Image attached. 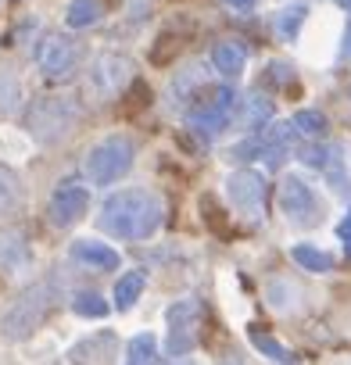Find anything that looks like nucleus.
I'll return each instance as SVG.
<instances>
[{
  "label": "nucleus",
  "instance_id": "f257e3e1",
  "mask_svg": "<svg viewBox=\"0 0 351 365\" xmlns=\"http://www.w3.org/2000/svg\"><path fill=\"white\" fill-rule=\"evenodd\" d=\"M161 226V197L154 190H118L104 201V212H101V230L118 237V240H147L154 237Z\"/></svg>",
  "mask_w": 351,
  "mask_h": 365
},
{
  "label": "nucleus",
  "instance_id": "f03ea898",
  "mask_svg": "<svg viewBox=\"0 0 351 365\" xmlns=\"http://www.w3.org/2000/svg\"><path fill=\"white\" fill-rule=\"evenodd\" d=\"M83 118V108L76 97H36L26 111V133L40 143L65 140Z\"/></svg>",
  "mask_w": 351,
  "mask_h": 365
},
{
  "label": "nucleus",
  "instance_id": "7ed1b4c3",
  "mask_svg": "<svg viewBox=\"0 0 351 365\" xmlns=\"http://www.w3.org/2000/svg\"><path fill=\"white\" fill-rule=\"evenodd\" d=\"M51 308H54V287L51 283H36L22 297L11 301V308L4 312V319H0V333H4V340H26V336H33L44 326Z\"/></svg>",
  "mask_w": 351,
  "mask_h": 365
},
{
  "label": "nucleus",
  "instance_id": "20e7f679",
  "mask_svg": "<svg viewBox=\"0 0 351 365\" xmlns=\"http://www.w3.org/2000/svg\"><path fill=\"white\" fill-rule=\"evenodd\" d=\"M133 158H136L133 140L126 133H115V136H104L101 143L90 147L83 168H86V179L93 187H111V182H118L133 168Z\"/></svg>",
  "mask_w": 351,
  "mask_h": 365
},
{
  "label": "nucleus",
  "instance_id": "39448f33",
  "mask_svg": "<svg viewBox=\"0 0 351 365\" xmlns=\"http://www.w3.org/2000/svg\"><path fill=\"white\" fill-rule=\"evenodd\" d=\"M233 111H237V93L230 86H201L187 104V122L201 136H219L233 122Z\"/></svg>",
  "mask_w": 351,
  "mask_h": 365
},
{
  "label": "nucleus",
  "instance_id": "423d86ee",
  "mask_svg": "<svg viewBox=\"0 0 351 365\" xmlns=\"http://www.w3.org/2000/svg\"><path fill=\"white\" fill-rule=\"evenodd\" d=\"M168 322V336H165V351L176 354H190L201 344V329H205V304L198 297H183L176 301L165 315Z\"/></svg>",
  "mask_w": 351,
  "mask_h": 365
},
{
  "label": "nucleus",
  "instance_id": "0eeeda50",
  "mask_svg": "<svg viewBox=\"0 0 351 365\" xmlns=\"http://www.w3.org/2000/svg\"><path fill=\"white\" fill-rule=\"evenodd\" d=\"M133 79V61L118 51H104L90 61V90L97 101H122L126 86Z\"/></svg>",
  "mask_w": 351,
  "mask_h": 365
},
{
  "label": "nucleus",
  "instance_id": "6e6552de",
  "mask_svg": "<svg viewBox=\"0 0 351 365\" xmlns=\"http://www.w3.org/2000/svg\"><path fill=\"white\" fill-rule=\"evenodd\" d=\"M83 61V47L72 36H44L36 47V65L47 79H72Z\"/></svg>",
  "mask_w": 351,
  "mask_h": 365
},
{
  "label": "nucleus",
  "instance_id": "1a4fd4ad",
  "mask_svg": "<svg viewBox=\"0 0 351 365\" xmlns=\"http://www.w3.org/2000/svg\"><path fill=\"white\" fill-rule=\"evenodd\" d=\"M280 208H283V215L294 226H315L322 219V208H319L312 187L305 179H297V175H287L280 182Z\"/></svg>",
  "mask_w": 351,
  "mask_h": 365
},
{
  "label": "nucleus",
  "instance_id": "9d476101",
  "mask_svg": "<svg viewBox=\"0 0 351 365\" xmlns=\"http://www.w3.org/2000/svg\"><path fill=\"white\" fill-rule=\"evenodd\" d=\"M226 194H230L233 208L251 215V219H258L265 212V179L251 168H240L226 179Z\"/></svg>",
  "mask_w": 351,
  "mask_h": 365
},
{
  "label": "nucleus",
  "instance_id": "9b49d317",
  "mask_svg": "<svg viewBox=\"0 0 351 365\" xmlns=\"http://www.w3.org/2000/svg\"><path fill=\"white\" fill-rule=\"evenodd\" d=\"M47 212H51V222H54V226L68 230V226H76L79 219H86V212H90V190L79 187V182H61V187L51 194Z\"/></svg>",
  "mask_w": 351,
  "mask_h": 365
},
{
  "label": "nucleus",
  "instance_id": "f8f14e48",
  "mask_svg": "<svg viewBox=\"0 0 351 365\" xmlns=\"http://www.w3.org/2000/svg\"><path fill=\"white\" fill-rule=\"evenodd\" d=\"M33 251L26 240V230L19 226H0V272H22L29 265Z\"/></svg>",
  "mask_w": 351,
  "mask_h": 365
},
{
  "label": "nucleus",
  "instance_id": "ddd939ff",
  "mask_svg": "<svg viewBox=\"0 0 351 365\" xmlns=\"http://www.w3.org/2000/svg\"><path fill=\"white\" fill-rule=\"evenodd\" d=\"M233 122H237L240 129H262V125H269V122H273V101L262 97V93L240 97V104H237V111H233Z\"/></svg>",
  "mask_w": 351,
  "mask_h": 365
},
{
  "label": "nucleus",
  "instance_id": "4468645a",
  "mask_svg": "<svg viewBox=\"0 0 351 365\" xmlns=\"http://www.w3.org/2000/svg\"><path fill=\"white\" fill-rule=\"evenodd\" d=\"M72 258L83 262V265H90V269H97V272L118 269V251L108 247V244H101V240H76L72 244Z\"/></svg>",
  "mask_w": 351,
  "mask_h": 365
},
{
  "label": "nucleus",
  "instance_id": "2eb2a0df",
  "mask_svg": "<svg viewBox=\"0 0 351 365\" xmlns=\"http://www.w3.org/2000/svg\"><path fill=\"white\" fill-rule=\"evenodd\" d=\"M244 61H248V54H244V47L233 43V40H223V43H215V51H212V65H215V72L226 76V79H237V76L244 72Z\"/></svg>",
  "mask_w": 351,
  "mask_h": 365
},
{
  "label": "nucleus",
  "instance_id": "dca6fc26",
  "mask_svg": "<svg viewBox=\"0 0 351 365\" xmlns=\"http://www.w3.org/2000/svg\"><path fill=\"white\" fill-rule=\"evenodd\" d=\"M104 15L101 0H72V4L65 8V26L68 29H86V26H97Z\"/></svg>",
  "mask_w": 351,
  "mask_h": 365
},
{
  "label": "nucleus",
  "instance_id": "f3484780",
  "mask_svg": "<svg viewBox=\"0 0 351 365\" xmlns=\"http://www.w3.org/2000/svg\"><path fill=\"white\" fill-rule=\"evenodd\" d=\"M140 294H143V272H126V276H118V283H115V308H118V312H129V308L140 301Z\"/></svg>",
  "mask_w": 351,
  "mask_h": 365
},
{
  "label": "nucleus",
  "instance_id": "a211bd4d",
  "mask_svg": "<svg viewBox=\"0 0 351 365\" xmlns=\"http://www.w3.org/2000/svg\"><path fill=\"white\" fill-rule=\"evenodd\" d=\"M158 361V340L151 333H136L126 347V365H154Z\"/></svg>",
  "mask_w": 351,
  "mask_h": 365
},
{
  "label": "nucleus",
  "instance_id": "6ab92c4d",
  "mask_svg": "<svg viewBox=\"0 0 351 365\" xmlns=\"http://www.w3.org/2000/svg\"><path fill=\"white\" fill-rule=\"evenodd\" d=\"M248 336H251V344H255L265 358H273V361H280V365H297V361H294V354H290L276 336H269V333H262V329H255V326L248 329Z\"/></svg>",
  "mask_w": 351,
  "mask_h": 365
},
{
  "label": "nucleus",
  "instance_id": "aec40b11",
  "mask_svg": "<svg viewBox=\"0 0 351 365\" xmlns=\"http://www.w3.org/2000/svg\"><path fill=\"white\" fill-rule=\"evenodd\" d=\"M290 258H294L301 269H308V272H330V269H333V258H330L326 251L312 247V244H297V247L290 251Z\"/></svg>",
  "mask_w": 351,
  "mask_h": 365
},
{
  "label": "nucleus",
  "instance_id": "412c9836",
  "mask_svg": "<svg viewBox=\"0 0 351 365\" xmlns=\"http://www.w3.org/2000/svg\"><path fill=\"white\" fill-rule=\"evenodd\" d=\"M19 201H22V182H19V175H15L8 165H0V215L11 212Z\"/></svg>",
  "mask_w": 351,
  "mask_h": 365
},
{
  "label": "nucleus",
  "instance_id": "4be33fe9",
  "mask_svg": "<svg viewBox=\"0 0 351 365\" xmlns=\"http://www.w3.org/2000/svg\"><path fill=\"white\" fill-rule=\"evenodd\" d=\"M72 312L83 315V319H104L108 315V301L97 294V290H79L72 297Z\"/></svg>",
  "mask_w": 351,
  "mask_h": 365
},
{
  "label": "nucleus",
  "instance_id": "5701e85b",
  "mask_svg": "<svg viewBox=\"0 0 351 365\" xmlns=\"http://www.w3.org/2000/svg\"><path fill=\"white\" fill-rule=\"evenodd\" d=\"M294 129H297L301 136H322V133H326V115L305 108V111L294 115Z\"/></svg>",
  "mask_w": 351,
  "mask_h": 365
},
{
  "label": "nucleus",
  "instance_id": "b1692460",
  "mask_svg": "<svg viewBox=\"0 0 351 365\" xmlns=\"http://www.w3.org/2000/svg\"><path fill=\"white\" fill-rule=\"evenodd\" d=\"M301 22H305V8H301V4H294V8H283V11L276 15V33H280L283 40H294Z\"/></svg>",
  "mask_w": 351,
  "mask_h": 365
},
{
  "label": "nucleus",
  "instance_id": "393cba45",
  "mask_svg": "<svg viewBox=\"0 0 351 365\" xmlns=\"http://www.w3.org/2000/svg\"><path fill=\"white\" fill-rule=\"evenodd\" d=\"M19 104V79L11 72H0V111H15Z\"/></svg>",
  "mask_w": 351,
  "mask_h": 365
},
{
  "label": "nucleus",
  "instance_id": "a878e982",
  "mask_svg": "<svg viewBox=\"0 0 351 365\" xmlns=\"http://www.w3.org/2000/svg\"><path fill=\"white\" fill-rule=\"evenodd\" d=\"M176 51H180V36L165 33V36H158V47H154L151 61H154V65H168V58H176Z\"/></svg>",
  "mask_w": 351,
  "mask_h": 365
},
{
  "label": "nucleus",
  "instance_id": "bb28decb",
  "mask_svg": "<svg viewBox=\"0 0 351 365\" xmlns=\"http://www.w3.org/2000/svg\"><path fill=\"white\" fill-rule=\"evenodd\" d=\"M129 97H133V101H129V104H126V111H129V115H133V111H136V108H143V104H151V90H147V86H143V83H136V86H133V93H129Z\"/></svg>",
  "mask_w": 351,
  "mask_h": 365
},
{
  "label": "nucleus",
  "instance_id": "cd10ccee",
  "mask_svg": "<svg viewBox=\"0 0 351 365\" xmlns=\"http://www.w3.org/2000/svg\"><path fill=\"white\" fill-rule=\"evenodd\" d=\"M337 233H340V240H344V247H347V255H351V212L344 215V222L337 226Z\"/></svg>",
  "mask_w": 351,
  "mask_h": 365
},
{
  "label": "nucleus",
  "instance_id": "c85d7f7f",
  "mask_svg": "<svg viewBox=\"0 0 351 365\" xmlns=\"http://www.w3.org/2000/svg\"><path fill=\"white\" fill-rule=\"evenodd\" d=\"M223 4H226V8H233V11H251V8L258 4V0H223Z\"/></svg>",
  "mask_w": 351,
  "mask_h": 365
},
{
  "label": "nucleus",
  "instance_id": "c756f323",
  "mask_svg": "<svg viewBox=\"0 0 351 365\" xmlns=\"http://www.w3.org/2000/svg\"><path fill=\"white\" fill-rule=\"evenodd\" d=\"M344 54L351 58V26H347V43H344Z\"/></svg>",
  "mask_w": 351,
  "mask_h": 365
},
{
  "label": "nucleus",
  "instance_id": "7c9ffc66",
  "mask_svg": "<svg viewBox=\"0 0 351 365\" xmlns=\"http://www.w3.org/2000/svg\"><path fill=\"white\" fill-rule=\"evenodd\" d=\"M219 365H244V361H240V358H223Z\"/></svg>",
  "mask_w": 351,
  "mask_h": 365
},
{
  "label": "nucleus",
  "instance_id": "2f4dec72",
  "mask_svg": "<svg viewBox=\"0 0 351 365\" xmlns=\"http://www.w3.org/2000/svg\"><path fill=\"white\" fill-rule=\"evenodd\" d=\"M340 4H344V8H347V11H351V0H340Z\"/></svg>",
  "mask_w": 351,
  "mask_h": 365
},
{
  "label": "nucleus",
  "instance_id": "473e14b6",
  "mask_svg": "<svg viewBox=\"0 0 351 365\" xmlns=\"http://www.w3.org/2000/svg\"><path fill=\"white\" fill-rule=\"evenodd\" d=\"M172 365H190V361H172Z\"/></svg>",
  "mask_w": 351,
  "mask_h": 365
}]
</instances>
